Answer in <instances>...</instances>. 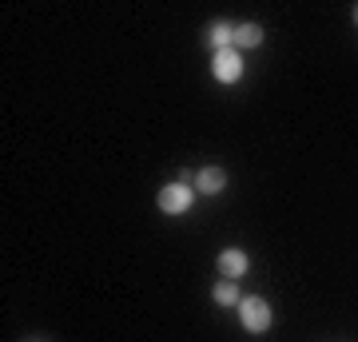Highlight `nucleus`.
Masks as SVG:
<instances>
[{
  "mask_svg": "<svg viewBox=\"0 0 358 342\" xmlns=\"http://www.w3.org/2000/svg\"><path fill=\"white\" fill-rule=\"evenodd\" d=\"M271 303L267 299H259V294H247L243 303H239V322H243L251 334H263V330H271Z\"/></svg>",
  "mask_w": 358,
  "mask_h": 342,
  "instance_id": "1",
  "label": "nucleus"
},
{
  "mask_svg": "<svg viewBox=\"0 0 358 342\" xmlns=\"http://www.w3.org/2000/svg\"><path fill=\"white\" fill-rule=\"evenodd\" d=\"M155 203H159L164 215H183V211L192 207V187H183V183H167V187H159Z\"/></svg>",
  "mask_w": 358,
  "mask_h": 342,
  "instance_id": "2",
  "label": "nucleus"
},
{
  "mask_svg": "<svg viewBox=\"0 0 358 342\" xmlns=\"http://www.w3.org/2000/svg\"><path fill=\"white\" fill-rule=\"evenodd\" d=\"M211 72H215L219 84H239V76H243V56H239L235 48L215 52V60H211Z\"/></svg>",
  "mask_w": 358,
  "mask_h": 342,
  "instance_id": "3",
  "label": "nucleus"
},
{
  "mask_svg": "<svg viewBox=\"0 0 358 342\" xmlns=\"http://www.w3.org/2000/svg\"><path fill=\"white\" fill-rule=\"evenodd\" d=\"M219 275H223V279H243L247 275V251L227 247V251L219 255Z\"/></svg>",
  "mask_w": 358,
  "mask_h": 342,
  "instance_id": "4",
  "label": "nucleus"
},
{
  "mask_svg": "<svg viewBox=\"0 0 358 342\" xmlns=\"http://www.w3.org/2000/svg\"><path fill=\"white\" fill-rule=\"evenodd\" d=\"M195 187H199V195H219V191L227 187V171L223 167H203L195 176Z\"/></svg>",
  "mask_w": 358,
  "mask_h": 342,
  "instance_id": "5",
  "label": "nucleus"
},
{
  "mask_svg": "<svg viewBox=\"0 0 358 342\" xmlns=\"http://www.w3.org/2000/svg\"><path fill=\"white\" fill-rule=\"evenodd\" d=\"M263 44V24H251V20H243V24H235V40H231V48H259Z\"/></svg>",
  "mask_w": 358,
  "mask_h": 342,
  "instance_id": "6",
  "label": "nucleus"
},
{
  "mask_svg": "<svg viewBox=\"0 0 358 342\" xmlns=\"http://www.w3.org/2000/svg\"><path fill=\"white\" fill-rule=\"evenodd\" d=\"M231 40H235V24H227V20H215V24L207 28V48L211 52L231 48Z\"/></svg>",
  "mask_w": 358,
  "mask_h": 342,
  "instance_id": "7",
  "label": "nucleus"
},
{
  "mask_svg": "<svg viewBox=\"0 0 358 342\" xmlns=\"http://www.w3.org/2000/svg\"><path fill=\"white\" fill-rule=\"evenodd\" d=\"M211 299H215L219 306H239L243 299H239V287H235V279H219L215 291H211Z\"/></svg>",
  "mask_w": 358,
  "mask_h": 342,
  "instance_id": "8",
  "label": "nucleus"
},
{
  "mask_svg": "<svg viewBox=\"0 0 358 342\" xmlns=\"http://www.w3.org/2000/svg\"><path fill=\"white\" fill-rule=\"evenodd\" d=\"M176 183H183V187H192V183H195V171H187V167H183V171H179V179H176Z\"/></svg>",
  "mask_w": 358,
  "mask_h": 342,
  "instance_id": "9",
  "label": "nucleus"
},
{
  "mask_svg": "<svg viewBox=\"0 0 358 342\" xmlns=\"http://www.w3.org/2000/svg\"><path fill=\"white\" fill-rule=\"evenodd\" d=\"M355 20H358V8H355Z\"/></svg>",
  "mask_w": 358,
  "mask_h": 342,
  "instance_id": "10",
  "label": "nucleus"
}]
</instances>
